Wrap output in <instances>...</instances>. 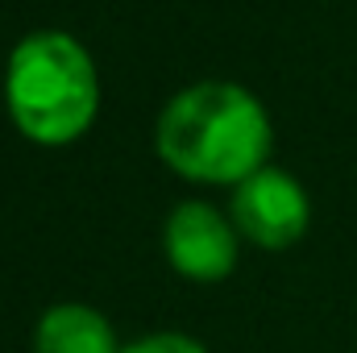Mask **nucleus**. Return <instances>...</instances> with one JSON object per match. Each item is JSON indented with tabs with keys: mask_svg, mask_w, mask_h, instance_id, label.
<instances>
[{
	"mask_svg": "<svg viewBox=\"0 0 357 353\" xmlns=\"http://www.w3.org/2000/svg\"><path fill=\"white\" fill-rule=\"evenodd\" d=\"M154 146L175 175L237 187L266 167L274 125L254 91L229 80H204L167 100Z\"/></svg>",
	"mask_w": 357,
	"mask_h": 353,
	"instance_id": "nucleus-1",
	"label": "nucleus"
},
{
	"mask_svg": "<svg viewBox=\"0 0 357 353\" xmlns=\"http://www.w3.org/2000/svg\"><path fill=\"white\" fill-rule=\"evenodd\" d=\"M4 108L33 146H71L100 112V75L88 46L63 29L21 38L4 67Z\"/></svg>",
	"mask_w": 357,
	"mask_h": 353,
	"instance_id": "nucleus-2",
	"label": "nucleus"
},
{
	"mask_svg": "<svg viewBox=\"0 0 357 353\" xmlns=\"http://www.w3.org/2000/svg\"><path fill=\"white\" fill-rule=\"evenodd\" d=\"M233 225L258 250H291L312 225V200L291 171L262 167L233 187Z\"/></svg>",
	"mask_w": 357,
	"mask_h": 353,
	"instance_id": "nucleus-3",
	"label": "nucleus"
},
{
	"mask_svg": "<svg viewBox=\"0 0 357 353\" xmlns=\"http://www.w3.org/2000/svg\"><path fill=\"white\" fill-rule=\"evenodd\" d=\"M162 254L171 270L191 283H220L233 274L241 254V233L233 216H220L204 200H183L162 225Z\"/></svg>",
	"mask_w": 357,
	"mask_h": 353,
	"instance_id": "nucleus-4",
	"label": "nucleus"
},
{
	"mask_svg": "<svg viewBox=\"0 0 357 353\" xmlns=\"http://www.w3.org/2000/svg\"><path fill=\"white\" fill-rule=\"evenodd\" d=\"M33 353H121V341L96 308L54 303L33 329Z\"/></svg>",
	"mask_w": 357,
	"mask_h": 353,
	"instance_id": "nucleus-5",
	"label": "nucleus"
},
{
	"mask_svg": "<svg viewBox=\"0 0 357 353\" xmlns=\"http://www.w3.org/2000/svg\"><path fill=\"white\" fill-rule=\"evenodd\" d=\"M121 353H208L195 337H183V333H150V337H137L129 345H121Z\"/></svg>",
	"mask_w": 357,
	"mask_h": 353,
	"instance_id": "nucleus-6",
	"label": "nucleus"
}]
</instances>
